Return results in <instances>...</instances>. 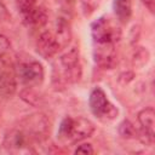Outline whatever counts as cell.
<instances>
[{"mask_svg":"<svg viewBox=\"0 0 155 155\" xmlns=\"http://www.w3.org/2000/svg\"><path fill=\"white\" fill-rule=\"evenodd\" d=\"M113 10L120 23H127L132 16V0H114Z\"/></svg>","mask_w":155,"mask_h":155,"instance_id":"13","label":"cell"},{"mask_svg":"<svg viewBox=\"0 0 155 155\" xmlns=\"http://www.w3.org/2000/svg\"><path fill=\"white\" fill-rule=\"evenodd\" d=\"M98 6V0H81V7L85 16H90Z\"/></svg>","mask_w":155,"mask_h":155,"instance_id":"17","label":"cell"},{"mask_svg":"<svg viewBox=\"0 0 155 155\" xmlns=\"http://www.w3.org/2000/svg\"><path fill=\"white\" fill-rule=\"evenodd\" d=\"M16 71L13 67L1 64L0 70V97H11L16 91Z\"/></svg>","mask_w":155,"mask_h":155,"instance_id":"11","label":"cell"},{"mask_svg":"<svg viewBox=\"0 0 155 155\" xmlns=\"http://www.w3.org/2000/svg\"><path fill=\"white\" fill-rule=\"evenodd\" d=\"M0 70H1V54H0Z\"/></svg>","mask_w":155,"mask_h":155,"instance_id":"22","label":"cell"},{"mask_svg":"<svg viewBox=\"0 0 155 155\" xmlns=\"http://www.w3.org/2000/svg\"><path fill=\"white\" fill-rule=\"evenodd\" d=\"M22 130L28 133L31 138L36 139L46 136L50 130V122L42 114H35L25 117L22 121Z\"/></svg>","mask_w":155,"mask_h":155,"instance_id":"7","label":"cell"},{"mask_svg":"<svg viewBox=\"0 0 155 155\" xmlns=\"http://www.w3.org/2000/svg\"><path fill=\"white\" fill-rule=\"evenodd\" d=\"M65 2H68V4H74L75 2V0H64Z\"/></svg>","mask_w":155,"mask_h":155,"instance_id":"21","label":"cell"},{"mask_svg":"<svg viewBox=\"0 0 155 155\" xmlns=\"http://www.w3.org/2000/svg\"><path fill=\"white\" fill-rule=\"evenodd\" d=\"M93 44L110 42L116 44L121 38L120 28L108 17H99L91 24Z\"/></svg>","mask_w":155,"mask_h":155,"instance_id":"5","label":"cell"},{"mask_svg":"<svg viewBox=\"0 0 155 155\" xmlns=\"http://www.w3.org/2000/svg\"><path fill=\"white\" fill-rule=\"evenodd\" d=\"M88 105L91 113L102 121L114 120L119 114L117 108L110 103L105 92L101 87H94L91 91L88 97Z\"/></svg>","mask_w":155,"mask_h":155,"instance_id":"4","label":"cell"},{"mask_svg":"<svg viewBox=\"0 0 155 155\" xmlns=\"http://www.w3.org/2000/svg\"><path fill=\"white\" fill-rule=\"evenodd\" d=\"M23 22L29 27H42L47 22V13L41 6H36L28 13L22 16Z\"/></svg>","mask_w":155,"mask_h":155,"instance_id":"12","label":"cell"},{"mask_svg":"<svg viewBox=\"0 0 155 155\" xmlns=\"http://www.w3.org/2000/svg\"><path fill=\"white\" fill-rule=\"evenodd\" d=\"M59 50L61 46L53 31L45 30L40 34L36 41V52L39 53V56H41L45 59H48L52 58Z\"/></svg>","mask_w":155,"mask_h":155,"instance_id":"8","label":"cell"},{"mask_svg":"<svg viewBox=\"0 0 155 155\" xmlns=\"http://www.w3.org/2000/svg\"><path fill=\"white\" fill-rule=\"evenodd\" d=\"M93 59L98 67L103 69H111L116 64L115 44H110V42L94 44Z\"/></svg>","mask_w":155,"mask_h":155,"instance_id":"6","label":"cell"},{"mask_svg":"<svg viewBox=\"0 0 155 155\" xmlns=\"http://www.w3.org/2000/svg\"><path fill=\"white\" fill-rule=\"evenodd\" d=\"M31 139L33 138L28 133H25L22 128L13 130L10 133H7V136L5 137L4 145L11 151H21L29 147Z\"/></svg>","mask_w":155,"mask_h":155,"instance_id":"10","label":"cell"},{"mask_svg":"<svg viewBox=\"0 0 155 155\" xmlns=\"http://www.w3.org/2000/svg\"><path fill=\"white\" fill-rule=\"evenodd\" d=\"M138 122L140 125L144 140L149 144L154 143V124H155V111L151 107H148L138 113Z\"/></svg>","mask_w":155,"mask_h":155,"instance_id":"9","label":"cell"},{"mask_svg":"<svg viewBox=\"0 0 155 155\" xmlns=\"http://www.w3.org/2000/svg\"><path fill=\"white\" fill-rule=\"evenodd\" d=\"M79 50L76 47L70 48L53 64L52 81L56 86L63 87L67 84L79 82L82 75V69L79 59Z\"/></svg>","mask_w":155,"mask_h":155,"instance_id":"1","label":"cell"},{"mask_svg":"<svg viewBox=\"0 0 155 155\" xmlns=\"http://www.w3.org/2000/svg\"><path fill=\"white\" fill-rule=\"evenodd\" d=\"M94 150L91 144H81L75 149V154H93Z\"/></svg>","mask_w":155,"mask_h":155,"instance_id":"18","label":"cell"},{"mask_svg":"<svg viewBox=\"0 0 155 155\" xmlns=\"http://www.w3.org/2000/svg\"><path fill=\"white\" fill-rule=\"evenodd\" d=\"M119 133L124 138H134L137 134V131H136L134 126L128 120H125L119 126Z\"/></svg>","mask_w":155,"mask_h":155,"instance_id":"15","label":"cell"},{"mask_svg":"<svg viewBox=\"0 0 155 155\" xmlns=\"http://www.w3.org/2000/svg\"><path fill=\"white\" fill-rule=\"evenodd\" d=\"M142 1H143L144 6L149 10V12L154 13V11H155V0H142Z\"/></svg>","mask_w":155,"mask_h":155,"instance_id":"19","label":"cell"},{"mask_svg":"<svg viewBox=\"0 0 155 155\" xmlns=\"http://www.w3.org/2000/svg\"><path fill=\"white\" fill-rule=\"evenodd\" d=\"M15 71L19 81L27 87H35L41 85L45 76L42 64L31 57L21 59L16 65Z\"/></svg>","mask_w":155,"mask_h":155,"instance_id":"3","label":"cell"},{"mask_svg":"<svg viewBox=\"0 0 155 155\" xmlns=\"http://www.w3.org/2000/svg\"><path fill=\"white\" fill-rule=\"evenodd\" d=\"M18 11L21 13V16L28 13L29 11H31L33 8H35L36 5V0H16Z\"/></svg>","mask_w":155,"mask_h":155,"instance_id":"16","label":"cell"},{"mask_svg":"<svg viewBox=\"0 0 155 155\" xmlns=\"http://www.w3.org/2000/svg\"><path fill=\"white\" fill-rule=\"evenodd\" d=\"M57 40H58V44L61 46V50L67 47L68 44L70 42V39H71V31H70V25L69 23L64 19V18H59L57 19V23H56V30L53 31Z\"/></svg>","mask_w":155,"mask_h":155,"instance_id":"14","label":"cell"},{"mask_svg":"<svg viewBox=\"0 0 155 155\" xmlns=\"http://www.w3.org/2000/svg\"><path fill=\"white\" fill-rule=\"evenodd\" d=\"M94 132V125L85 117L73 119L65 116L58 127L57 137L61 142L68 144H75L92 136Z\"/></svg>","mask_w":155,"mask_h":155,"instance_id":"2","label":"cell"},{"mask_svg":"<svg viewBox=\"0 0 155 155\" xmlns=\"http://www.w3.org/2000/svg\"><path fill=\"white\" fill-rule=\"evenodd\" d=\"M8 18H10V15H8L5 5L0 1V21L1 19H8Z\"/></svg>","mask_w":155,"mask_h":155,"instance_id":"20","label":"cell"}]
</instances>
